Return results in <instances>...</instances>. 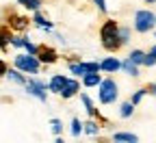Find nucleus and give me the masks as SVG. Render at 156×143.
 <instances>
[{"mask_svg": "<svg viewBox=\"0 0 156 143\" xmlns=\"http://www.w3.org/2000/svg\"><path fill=\"white\" fill-rule=\"evenodd\" d=\"M102 72H108V74H115L117 70H122V61L117 59V56H106L104 61H102Z\"/></svg>", "mask_w": 156, "mask_h": 143, "instance_id": "8", "label": "nucleus"}, {"mask_svg": "<svg viewBox=\"0 0 156 143\" xmlns=\"http://www.w3.org/2000/svg\"><path fill=\"white\" fill-rule=\"evenodd\" d=\"M22 74H24V72L17 70V67H15V70H7V78L11 80V83H15V85H26V78H24Z\"/></svg>", "mask_w": 156, "mask_h": 143, "instance_id": "12", "label": "nucleus"}, {"mask_svg": "<svg viewBox=\"0 0 156 143\" xmlns=\"http://www.w3.org/2000/svg\"><path fill=\"white\" fill-rule=\"evenodd\" d=\"M50 128H52L54 134H61V130H63V121H61V119H50Z\"/></svg>", "mask_w": 156, "mask_h": 143, "instance_id": "23", "label": "nucleus"}, {"mask_svg": "<svg viewBox=\"0 0 156 143\" xmlns=\"http://www.w3.org/2000/svg\"><path fill=\"white\" fill-rule=\"evenodd\" d=\"M100 70H102V65L98 61H72L69 63V72L78 78H83L91 72H100Z\"/></svg>", "mask_w": 156, "mask_h": 143, "instance_id": "6", "label": "nucleus"}, {"mask_svg": "<svg viewBox=\"0 0 156 143\" xmlns=\"http://www.w3.org/2000/svg\"><path fill=\"white\" fill-rule=\"evenodd\" d=\"M98 130H100V128H98L95 121H87V124H85V132L87 134H98Z\"/></svg>", "mask_w": 156, "mask_h": 143, "instance_id": "24", "label": "nucleus"}, {"mask_svg": "<svg viewBox=\"0 0 156 143\" xmlns=\"http://www.w3.org/2000/svg\"><path fill=\"white\" fill-rule=\"evenodd\" d=\"M119 91H117V83L113 78H102V83L98 85V98H100L102 104H113L117 100Z\"/></svg>", "mask_w": 156, "mask_h": 143, "instance_id": "3", "label": "nucleus"}, {"mask_svg": "<svg viewBox=\"0 0 156 143\" xmlns=\"http://www.w3.org/2000/svg\"><path fill=\"white\" fill-rule=\"evenodd\" d=\"M119 41H122V46L130 41V28L128 26H119Z\"/></svg>", "mask_w": 156, "mask_h": 143, "instance_id": "21", "label": "nucleus"}, {"mask_svg": "<svg viewBox=\"0 0 156 143\" xmlns=\"http://www.w3.org/2000/svg\"><path fill=\"white\" fill-rule=\"evenodd\" d=\"M145 2H147V5H154V2H156V0H145Z\"/></svg>", "mask_w": 156, "mask_h": 143, "instance_id": "32", "label": "nucleus"}, {"mask_svg": "<svg viewBox=\"0 0 156 143\" xmlns=\"http://www.w3.org/2000/svg\"><path fill=\"white\" fill-rule=\"evenodd\" d=\"M24 50H26L28 54H37V52H39V48H37V46H35V44L30 41L28 37H26V44H24Z\"/></svg>", "mask_w": 156, "mask_h": 143, "instance_id": "25", "label": "nucleus"}, {"mask_svg": "<svg viewBox=\"0 0 156 143\" xmlns=\"http://www.w3.org/2000/svg\"><path fill=\"white\" fill-rule=\"evenodd\" d=\"M150 91H152V93H154V95H156V83H154V85H152V87H150Z\"/></svg>", "mask_w": 156, "mask_h": 143, "instance_id": "31", "label": "nucleus"}, {"mask_svg": "<svg viewBox=\"0 0 156 143\" xmlns=\"http://www.w3.org/2000/svg\"><path fill=\"white\" fill-rule=\"evenodd\" d=\"M15 67L24 74H37L41 67V61L37 54H15Z\"/></svg>", "mask_w": 156, "mask_h": 143, "instance_id": "4", "label": "nucleus"}, {"mask_svg": "<svg viewBox=\"0 0 156 143\" xmlns=\"http://www.w3.org/2000/svg\"><path fill=\"white\" fill-rule=\"evenodd\" d=\"M78 89H80V83H78V80H74V78H69L67 85H65L63 91H61V98H63V100H69V98H74V95L78 93Z\"/></svg>", "mask_w": 156, "mask_h": 143, "instance_id": "9", "label": "nucleus"}, {"mask_svg": "<svg viewBox=\"0 0 156 143\" xmlns=\"http://www.w3.org/2000/svg\"><path fill=\"white\" fill-rule=\"evenodd\" d=\"M26 44V37H11V46L13 48H24Z\"/></svg>", "mask_w": 156, "mask_h": 143, "instance_id": "26", "label": "nucleus"}, {"mask_svg": "<svg viewBox=\"0 0 156 143\" xmlns=\"http://www.w3.org/2000/svg\"><path fill=\"white\" fill-rule=\"evenodd\" d=\"M154 37H156V33H154Z\"/></svg>", "mask_w": 156, "mask_h": 143, "instance_id": "33", "label": "nucleus"}, {"mask_svg": "<svg viewBox=\"0 0 156 143\" xmlns=\"http://www.w3.org/2000/svg\"><path fill=\"white\" fill-rule=\"evenodd\" d=\"M85 130V124L78 117H74L72 119V137H80V132Z\"/></svg>", "mask_w": 156, "mask_h": 143, "instance_id": "19", "label": "nucleus"}, {"mask_svg": "<svg viewBox=\"0 0 156 143\" xmlns=\"http://www.w3.org/2000/svg\"><path fill=\"white\" fill-rule=\"evenodd\" d=\"M0 76H7V65H5V61H0Z\"/></svg>", "mask_w": 156, "mask_h": 143, "instance_id": "30", "label": "nucleus"}, {"mask_svg": "<svg viewBox=\"0 0 156 143\" xmlns=\"http://www.w3.org/2000/svg\"><path fill=\"white\" fill-rule=\"evenodd\" d=\"M113 139L115 141H124V143H136V141H139V137L132 134V132H115Z\"/></svg>", "mask_w": 156, "mask_h": 143, "instance_id": "15", "label": "nucleus"}, {"mask_svg": "<svg viewBox=\"0 0 156 143\" xmlns=\"http://www.w3.org/2000/svg\"><path fill=\"white\" fill-rule=\"evenodd\" d=\"M67 76H63V74H54L52 78H50V83H48V87H50V91L52 93H58L61 95V91H63V87L67 85Z\"/></svg>", "mask_w": 156, "mask_h": 143, "instance_id": "7", "label": "nucleus"}, {"mask_svg": "<svg viewBox=\"0 0 156 143\" xmlns=\"http://www.w3.org/2000/svg\"><path fill=\"white\" fill-rule=\"evenodd\" d=\"M26 93L28 95H33V98H37L39 102H48V91H50V87L44 83V80H37V78H30V80H26Z\"/></svg>", "mask_w": 156, "mask_h": 143, "instance_id": "5", "label": "nucleus"}, {"mask_svg": "<svg viewBox=\"0 0 156 143\" xmlns=\"http://www.w3.org/2000/svg\"><path fill=\"white\" fill-rule=\"evenodd\" d=\"M156 26V13L150 9H139L134 13V30L136 33H150Z\"/></svg>", "mask_w": 156, "mask_h": 143, "instance_id": "2", "label": "nucleus"}, {"mask_svg": "<svg viewBox=\"0 0 156 143\" xmlns=\"http://www.w3.org/2000/svg\"><path fill=\"white\" fill-rule=\"evenodd\" d=\"M132 113H134V104H132V102H124V104L119 106V115H122L124 119L132 117Z\"/></svg>", "mask_w": 156, "mask_h": 143, "instance_id": "18", "label": "nucleus"}, {"mask_svg": "<svg viewBox=\"0 0 156 143\" xmlns=\"http://www.w3.org/2000/svg\"><path fill=\"white\" fill-rule=\"evenodd\" d=\"M143 65H145V67H154V65H156V56H154L152 52H147V54H145V61H143Z\"/></svg>", "mask_w": 156, "mask_h": 143, "instance_id": "27", "label": "nucleus"}, {"mask_svg": "<svg viewBox=\"0 0 156 143\" xmlns=\"http://www.w3.org/2000/svg\"><path fill=\"white\" fill-rule=\"evenodd\" d=\"M37 56H39L41 63H54V61H56V52H54L52 48H48V46H39Z\"/></svg>", "mask_w": 156, "mask_h": 143, "instance_id": "10", "label": "nucleus"}, {"mask_svg": "<svg viewBox=\"0 0 156 143\" xmlns=\"http://www.w3.org/2000/svg\"><path fill=\"white\" fill-rule=\"evenodd\" d=\"M100 83H102V76L98 74V72H91V74L83 76V85H85V87H98Z\"/></svg>", "mask_w": 156, "mask_h": 143, "instance_id": "14", "label": "nucleus"}, {"mask_svg": "<svg viewBox=\"0 0 156 143\" xmlns=\"http://www.w3.org/2000/svg\"><path fill=\"white\" fill-rule=\"evenodd\" d=\"M11 44V35H7V33H0V48H7Z\"/></svg>", "mask_w": 156, "mask_h": 143, "instance_id": "28", "label": "nucleus"}, {"mask_svg": "<svg viewBox=\"0 0 156 143\" xmlns=\"http://www.w3.org/2000/svg\"><path fill=\"white\" fill-rule=\"evenodd\" d=\"M145 54H147V52H143V50H132V52H130L128 56H130V59L134 61L136 65H143V61H145Z\"/></svg>", "mask_w": 156, "mask_h": 143, "instance_id": "20", "label": "nucleus"}, {"mask_svg": "<svg viewBox=\"0 0 156 143\" xmlns=\"http://www.w3.org/2000/svg\"><path fill=\"white\" fill-rule=\"evenodd\" d=\"M11 20H13V22H11V26H13V28H17V30H24V28L28 26V20H26V17L11 15Z\"/></svg>", "mask_w": 156, "mask_h": 143, "instance_id": "16", "label": "nucleus"}, {"mask_svg": "<svg viewBox=\"0 0 156 143\" xmlns=\"http://www.w3.org/2000/svg\"><path fill=\"white\" fill-rule=\"evenodd\" d=\"M122 72H124V74H128V76H132V78H136V76H139V65H136L134 61L128 56V59H124V61H122Z\"/></svg>", "mask_w": 156, "mask_h": 143, "instance_id": "11", "label": "nucleus"}, {"mask_svg": "<svg viewBox=\"0 0 156 143\" xmlns=\"http://www.w3.org/2000/svg\"><path fill=\"white\" fill-rule=\"evenodd\" d=\"M100 39H102V46L108 52H113V50H117V48L122 46V41H119V26H117L115 20H106V22L102 24Z\"/></svg>", "mask_w": 156, "mask_h": 143, "instance_id": "1", "label": "nucleus"}, {"mask_svg": "<svg viewBox=\"0 0 156 143\" xmlns=\"http://www.w3.org/2000/svg\"><path fill=\"white\" fill-rule=\"evenodd\" d=\"M93 5L100 9L102 13H106V0H93Z\"/></svg>", "mask_w": 156, "mask_h": 143, "instance_id": "29", "label": "nucleus"}, {"mask_svg": "<svg viewBox=\"0 0 156 143\" xmlns=\"http://www.w3.org/2000/svg\"><path fill=\"white\" fill-rule=\"evenodd\" d=\"M33 22L39 26V28H41V30H52V22H48V20L41 15V13H39V11H35V15H33Z\"/></svg>", "mask_w": 156, "mask_h": 143, "instance_id": "13", "label": "nucleus"}, {"mask_svg": "<svg viewBox=\"0 0 156 143\" xmlns=\"http://www.w3.org/2000/svg\"><path fill=\"white\" fill-rule=\"evenodd\" d=\"M145 93H147V89H136V91H134V95L130 98V102L136 106V104H139V102L143 100V95H145Z\"/></svg>", "mask_w": 156, "mask_h": 143, "instance_id": "22", "label": "nucleus"}, {"mask_svg": "<svg viewBox=\"0 0 156 143\" xmlns=\"http://www.w3.org/2000/svg\"><path fill=\"white\" fill-rule=\"evenodd\" d=\"M80 102H83V104H85V111L93 117L95 115V106H93V102H91V98L87 95V93H80Z\"/></svg>", "mask_w": 156, "mask_h": 143, "instance_id": "17", "label": "nucleus"}]
</instances>
